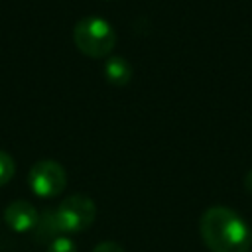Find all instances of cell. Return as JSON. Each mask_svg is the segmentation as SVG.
Segmentation results:
<instances>
[{
  "instance_id": "6da1fadb",
  "label": "cell",
  "mask_w": 252,
  "mask_h": 252,
  "mask_svg": "<svg viewBox=\"0 0 252 252\" xmlns=\"http://www.w3.org/2000/svg\"><path fill=\"white\" fill-rule=\"evenodd\" d=\"M199 232L211 252H248L252 232L244 219L230 207H209L199 220Z\"/></svg>"
},
{
  "instance_id": "7a4b0ae2",
  "label": "cell",
  "mask_w": 252,
  "mask_h": 252,
  "mask_svg": "<svg viewBox=\"0 0 252 252\" xmlns=\"http://www.w3.org/2000/svg\"><path fill=\"white\" fill-rule=\"evenodd\" d=\"M73 41L83 55L100 59L112 53L116 45V32L104 18L87 16L75 24Z\"/></svg>"
},
{
  "instance_id": "3957f363",
  "label": "cell",
  "mask_w": 252,
  "mask_h": 252,
  "mask_svg": "<svg viewBox=\"0 0 252 252\" xmlns=\"http://www.w3.org/2000/svg\"><path fill=\"white\" fill-rule=\"evenodd\" d=\"M96 217V205L87 195H71L55 209V220L61 234H75L87 230Z\"/></svg>"
},
{
  "instance_id": "277c9868",
  "label": "cell",
  "mask_w": 252,
  "mask_h": 252,
  "mask_svg": "<svg viewBox=\"0 0 252 252\" xmlns=\"http://www.w3.org/2000/svg\"><path fill=\"white\" fill-rule=\"evenodd\" d=\"M28 181H30V189L37 197L51 199V197H57L59 193H63V189L67 185V173L59 161L41 159L32 165Z\"/></svg>"
},
{
  "instance_id": "5b68a950",
  "label": "cell",
  "mask_w": 252,
  "mask_h": 252,
  "mask_svg": "<svg viewBox=\"0 0 252 252\" xmlns=\"http://www.w3.org/2000/svg\"><path fill=\"white\" fill-rule=\"evenodd\" d=\"M4 220L14 232H32L39 222V213L30 201L18 199L6 207Z\"/></svg>"
},
{
  "instance_id": "8992f818",
  "label": "cell",
  "mask_w": 252,
  "mask_h": 252,
  "mask_svg": "<svg viewBox=\"0 0 252 252\" xmlns=\"http://www.w3.org/2000/svg\"><path fill=\"white\" fill-rule=\"evenodd\" d=\"M104 79L114 87H126L132 81V65L124 57L110 55L104 63Z\"/></svg>"
},
{
  "instance_id": "52a82bcc",
  "label": "cell",
  "mask_w": 252,
  "mask_h": 252,
  "mask_svg": "<svg viewBox=\"0 0 252 252\" xmlns=\"http://www.w3.org/2000/svg\"><path fill=\"white\" fill-rule=\"evenodd\" d=\"M35 232H37V238L47 240V244L53 238L61 236L59 226H57V220H55V211H43V215H39V222L35 226Z\"/></svg>"
},
{
  "instance_id": "ba28073f",
  "label": "cell",
  "mask_w": 252,
  "mask_h": 252,
  "mask_svg": "<svg viewBox=\"0 0 252 252\" xmlns=\"http://www.w3.org/2000/svg\"><path fill=\"white\" fill-rule=\"evenodd\" d=\"M14 171H16V163H14L12 156L6 154L4 150H0V187L6 185L14 177Z\"/></svg>"
},
{
  "instance_id": "9c48e42d",
  "label": "cell",
  "mask_w": 252,
  "mask_h": 252,
  "mask_svg": "<svg viewBox=\"0 0 252 252\" xmlns=\"http://www.w3.org/2000/svg\"><path fill=\"white\" fill-rule=\"evenodd\" d=\"M47 252H77V246L67 234H61L49 242Z\"/></svg>"
},
{
  "instance_id": "30bf717a",
  "label": "cell",
  "mask_w": 252,
  "mask_h": 252,
  "mask_svg": "<svg viewBox=\"0 0 252 252\" xmlns=\"http://www.w3.org/2000/svg\"><path fill=\"white\" fill-rule=\"evenodd\" d=\"M93 252H126L118 242H112V240H104V242H98Z\"/></svg>"
},
{
  "instance_id": "8fae6325",
  "label": "cell",
  "mask_w": 252,
  "mask_h": 252,
  "mask_svg": "<svg viewBox=\"0 0 252 252\" xmlns=\"http://www.w3.org/2000/svg\"><path fill=\"white\" fill-rule=\"evenodd\" d=\"M244 189L252 195V169L246 173V177H244Z\"/></svg>"
}]
</instances>
